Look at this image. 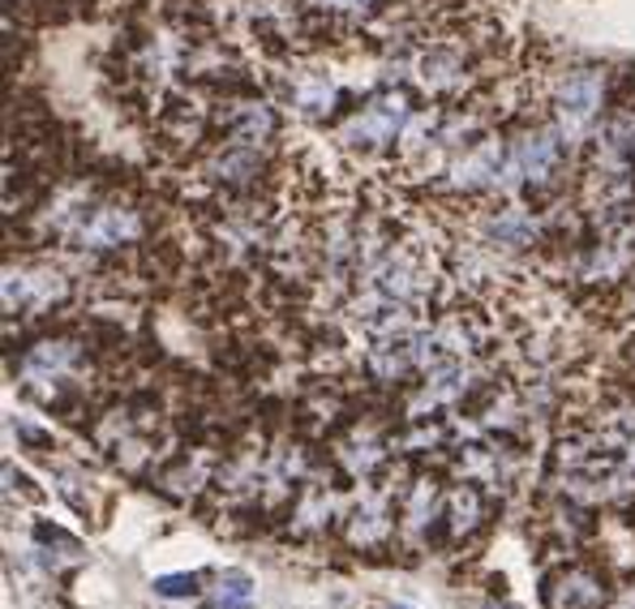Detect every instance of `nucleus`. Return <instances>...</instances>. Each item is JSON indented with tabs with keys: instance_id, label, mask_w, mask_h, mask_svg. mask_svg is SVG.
<instances>
[{
	"instance_id": "obj_1",
	"label": "nucleus",
	"mask_w": 635,
	"mask_h": 609,
	"mask_svg": "<svg viewBox=\"0 0 635 609\" xmlns=\"http://www.w3.org/2000/svg\"><path fill=\"white\" fill-rule=\"evenodd\" d=\"M601 91H605V82H601V73H593V70L571 73L563 82V91H559V116H563V125L571 134L584 129V125L597 116Z\"/></svg>"
},
{
	"instance_id": "obj_2",
	"label": "nucleus",
	"mask_w": 635,
	"mask_h": 609,
	"mask_svg": "<svg viewBox=\"0 0 635 609\" xmlns=\"http://www.w3.org/2000/svg\"><path fill=\"white\" fill-rule=\"evenodd\" d=\"M408 120V108H404V99L399 95H387V99H378V104H369V108L361 112L353 120V129H348V143H387V138H395V129Z\"/></svg>"
},
{
	"instance_id": "obj_3",
	"label": "nucleus",
	"mask_w": 635,
	"mask_h": 609,
	"mask_svg": "<svg viewBox=\"0 0 635 609\" xmlns=\"http://www.w3.org/2000/svg\"><path fill=\"white\" fill-rule=\"evenodd\" d=\"M559 159H563V146L554 134H529L524 143L516 146V159H511V168H507V177H529L532 185H541V180H550V172L559 168Z\"/></svg>"
},
{
	"instance_id": "obj_4",
	"label": "nucleus",
	"mask_w": 635,
	"mask_h": 609,
	"mask_svg": "<svg viewBox=\"0 0 635 609\" xmlns=\"http://www.w3.org/2000/svg\"><path fill=\"white\" fill-rule=\"evenodd\" d=\"M134 232H138L134 211H116V207H112V211H100V219H95L82 237H86L95 250H104V245H121V241H129Z\"/></svg>"
},
{
	"instance_id": "obj_5",
	"label": "nucleus",
	"mask_w": 635,
	"mask_h": 609,
	"mask_svg": "<svg viewBox=\"0 0 635 609\" xmlns=\"http://www.w3.org/2000/svg\"><path fill=\"white\" fill-rule=\"evenodd\" d=\"M605 601V588H601L593 575L571 571L563 579V597H559V609H593Z\"/></svg>"
},
{
	"instance_id": "obj_6",
	"label": "nucleus",
	"mask_w": 635,
	"mask_h": 609,
	"mask_svg": "<svg viewBox=\"0 0 635 609\" xmlns=\"http://www.w3.org/2000/svg\"><path fill=\"white\" fill-rule=\"evenodd\" d=\"M495 237L502 245H529L532 241V219L524 211H498L495 216Z\"/></svg>"
},
{
	"instance_id": "obj_7",
	"label": "nucleus",
	"mask_w": 635,
	"mask_h": 609,
	"mask_svg": "<svg viewBox=\"0 0 635 609\" xmlns=\"http://www.w3.org/2000/svg\"><path fill=\"white\" fill-rule=\"evenodd\" d=\"M211 609H249V579L241 571H232L228 579H219L211 597Z\"/></svg>"
},
{
	"instance_id": "obj_8",
	"label": "nucleus",
	"mask_w": 635,
	"mask_h": 609,
	"mask_svg": "<svg viewBox=\"0 0 635 609\" xmlns=\"http://www.w3.org/2000/svg\"><path fill=\"white\" fill-rule=\"evenodd\" d=\"M159 592H164V597H180V592H194V579H189V575H173V579H159Z\"/></svg>"
},
{
	"instance_id": "obj_9",
	"label": "nucleus",
	"mask_w": 635,
	"mask_h": 609,
	"mask_svg": "<svg viewBox=\"0 0 635 609\" xmlns=\"http://www.w3.org/2000/svg\"><path fill=\"white\" fill-rule=\"evenodd\" d=\"M322 9H365V4H374V0H314Z\"/></svg>"
},
{
	"instance_id": "obj_10",
	"label": "nucleus",
	"mask_w": 635,
	"mask_h": 609,
	"mask_svg": "<svg viewBox=\"0 0 635 609\" xmlns=\"http://www.w3.org/2000/svg\"><path fill=\"white\" fill-rule=\"evenodd\" d=\"M395 609H404V606H395Z\"/></svg>"
}]
</instances>
